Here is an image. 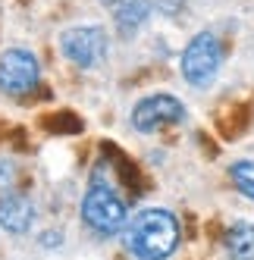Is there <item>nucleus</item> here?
<instances>
[{
  "instance_id": "obj_10",
  "label": "nucleus",
  "mask_w": 254,
  "mask_h": 260,
  "mask_svg": "<svg viewBox=\"0 0 254 260\" xmlns=\"http://www.w3.org/2000/svg\"><path fill=\"white\" fill-rule=\"evenodd\" d=\"M229 179L232 185L239 188L245 198L254 201V160H239V163H232L229 166Z\"/></svg>"
},
{
  "instance_id": "obj_11",
  "label": "nucleus",
  "mask_w": 254,
  "mask_h": 260,
  "mask_svg": "<svg viewBox=\"0 0 254 260\" xmlns=\"http://www.w3.org/2000/svg\"><path fill=\"white\" fill-rule=\"evenodd\" d=\"M16 191V185H13V170L7 163H0V198H7Z\"/></svg>"
},
{
  "instance_id": "obj_4",
  "label": "nucleus",
  "mask_w": 254,
  "mask_h": 260,
  "mask_svg": "<svg viewBox=\"0 0 254 260\" xmlns=\"http://www.w3.org/2000/svg\"><path fill=\"white\" fill-rule=\"evenodd\" d=\"M107 31L101 25H76L60 35V50L79 69H94L107 60Z\"/></svg>"
},
{
  "instance_id": "obj_13",
  "label": "nucleus",
  "mask_w": 254,
  "mask_h": 260,
  "mask_svg": "<svg viewBox=\"0 0 254 260\" xmlns=\"http://www.w3.org/2000/svg\"><path fill=\"white\" fill-rule=\"evenodd\" d=\"M101 4H104V7H116V4H119V0H101Z\"/></svg>"
},
{
  "instance_id": "obj_3",
  "label": "nucleus",
  "mask_w": 254,
  "mask_h": 260,
  "mask_svg": "<svg viewBox=\"0 0 254 260\" xmlns=\"http://www.w3.org/2000/svg\"><path fill=\"white\" fill-rule=\"evenodd\" d=\"M223 63V44L213 31H198L195 38L185 44L182 60H179V69H182V79L192 88H207L216 72H220Z\"/></svg>"
},
{
  "instance_id": "obj_6",
  "label": "nucleus",
  "mask_w": 254,
  "mask_h": 260,
  "mask_svg": "<svg viewBox=\"0 0 254 260\" xmlns=\"http://www.w3.org/2000/svg\"><path fill=\"white\" fill-rule=\"evenodd\" d=\"M185 119V104L173 94H151L135 104L132 110V125L138 132H160L167 125H176Z\"/></svg>"
},
{
  "instance_id": "obj_8",
  "label": "nucleus",
  "mask_w": 254,
  "mask_h": 260,
  "mask_svg": "<svg viewBox=\"0 0 254 260\" xmlns=\"http://www.w3.org/2000/svg\"><path fill=\"white\" fill-rule=\"evenodd\" d=\"M223 251L229 260H254V222H232L223 235Z\"/></svg>"
},
{
  "instance_id": "obj_9",
  "label": "nucleus",
  "mask_w": 254,
  "mask_h": 260,
  "mask_svg": "<svg viewBox=\"0 0 254 260\" xmlns=\"http://www.w3.org/2000/svg\"><path fill=\"white\" fill-rule=\"evenodd\" d=\"M151 13V0H119L113 7V19H116V28L122 38H132V35L144 25Z\"/></svg>"
},
{
  "instance_id": "obj_12",
  "label": "nucleus",
  "mask_w": 254,
  "mask_h": 260,
  "mask_svg": "<svg viewBox=\"0 0 254 260\" xmlns=\"http://www.w3.org/2000/svg\"><path fill=\"white\" fill-rule=\"evenodd\" d=\"M160 10H167V13H176L179 7H182V0H157Z\"/></svg>"
},
{
  "instance_id": "obj_2",
  "label": "nucleus",
  "mask_w": 254,
  "mask_h": 260,
  "mask_svg": "<svg viewBox=\"0 0 254 260\" xmlns=\"http://www.w3.org/2000/svg\"><path fill=\"white\" fill-rule=\"evenodd\" d=\"M82 219L85 226H91L101 235H113L119 229H125V219H129V207L119 198V191L113 185H107L101 176L91 179V188L82 198Z\"/></svg>"
},
{
  "instance_id": "obj_5",
  "label": "nucleus",
  "mask_w": 254,
  "mask_h": 260,
  "mask_svg": "<svg viewBox=\"0 0 254 260\" xmlns=\"http://www.w3.org/2000/svg\"><path fill=\"white\" fill-rule=\"evenodd\" d=\"M38 79H41V66H38V57L31 50L13 47L0 57V91L4 94L22 98V94L38 88Z\"/></svg>"
},
{
  "instance_id": "obj_1",
  "label": "nucleus",
  "mask_w": 254,
  "mask_h": 260,
  "mask_svg": "<svg viewBox=\"0 0 254 260\" xmlns=\"http://www.w3.org/2000/svg\"><path fill=\"white\" fill-rule=\"evenodd\" d=\"M182 229L170 210L148 207L125 226V248L138 260H167L176 254Z\"/></svg>"
},
{
  "instance_id": "obj_7",
  "label": "nucleus",
  "mask_w": 254,
  "mask_h": 260,
  "mask_svg": "<svg viewBox=\"0 0 254 260\" xmlns=\"http://www.w3.org/2000/svg\"><path fill=\"white\" fill-rule=\"evenodd\" d=\"M35 222V204L22 194V191H13L7 198H0V226L13 235H22L31 229Z\"/></svg>"
}]
</instances>
